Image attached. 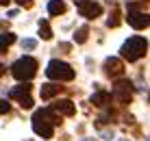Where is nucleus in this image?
Instances as JSON below:
<instances>
[{"mask_svg": "<svg viewBox=\"0 0 150 141\" xmlns=\"http://www.w3.org/2000/svg\"><path fill=\"white\" fill-rule=\"evenodd\" d=\"M61 124V117L57 115L52 109H37L33 115V130L44 139H50L54 133V126Z\"/></svg>", "mask_w": 150, "mask_h": 141, "instance_id": "obj_1", "label": "nucleus"}, {"mask_svg": "<svg viewBox=\"0 0 150 141\" xmlns=\"http://www.w3.org/2000/svg\"><path fill=\"white\" fill-rule=\"evenodd\" d=\"M146 52H148V41L144 37H131V39L124 41L122 48H120V54L126 61H137V59H142Z\"/></svg>", "mask_w": 150, "mask_h": 141, "instance_id": "obj_2", "label": "nucleus"}, {"mask_svg": "<svg viewBox=\"0 0 150 141\" xmlns=\"http://www.w3.org/2000/svg\"><path fill=\"white\" fill-rule=\"evenodd\" d=\"M11 74H13L15 80H22V82L30 80V78L37 74V61L33 56H22V59H18L11 65Z\"/></svg>", "mask_w": 150, "mask_h": 141, "instance_id": "obj_3", "label": "nucleus"}, {"mask_svg": "<svg viewBox=\"0 0 150 141\" xmlns=\"http://www.w3.org/2000/svg\"><path fill=\"white\" fill-rule=\"evenodd\" d=\"M46 76L50 80H72L74 78V70L65 63V61H50L48 67H46Z\"/></svg>", "mask_w": 150, "mask_h": 141, "instance_id": "obj_4", "label": "nucleus"}, {"mask_svg": "<svg viewBox=\"0 0 150 141\" xmlns=\"http://www.w3.org/2000/svg\"><path fill=\"white\" fill-rule=\"evenodd\" d=\"M133 91H135V87H133L131 80H115V85H113V98H115L120 104H131L133 100Z\"/></svg>", "mask_w": 150, "mask_h": 141, "instance_id": "obj_5", "label": "nucleus"}, {"mask_svg": "<svg viewBox=\"0 0 150 141\" xmlns=\"http://www.w3.org/2000/svg\"><path fill=\"white\" fill-rule=\"evenodd\" d=\"M9 96L13 98V100H18L20 102V106H24V109H30L33 106V98H30V85H18V87H13L11 91H9Z\"/></svg>", "mask_w": 150, "mask_h": 141, "instance_id": "obj_6", "label": "nucleus"}, {"mask_svg": "<svg viewBox=\"0 0 150 141\" xmlns=\"http://www.w3.org/2000/svg\"><path fill=\"white\" fill-rule=\"evenodd\" d=\"M128 24L133 28H148L150 26V15L148 13H142V11H128Z\"/></svg>", "mask_w": 150, "mask_h": 141, "instance_id": "obj_7", "label": "nucleus"}, {"mask_svg": "<svg viewBox=\"0 0 150 141\" xmlns=\"http://www.w3.org/2000/svg\"><path fill=\"white\" fill-rule=\"evenodd\" d=\"M79 13H81V18H89V20H94V18H98V15L102 13V4H98V2H94V0H89L87 4L79 7Z\"/></svg>", "mask_w": 150, "mask_h": 141, "instance_id": "obj_8", "label": "nucleus"}, {"mask_svg": "<svg viewBox=\"0 0 150 141\" xmlns=\"http://www.w3.org/2000/svg\"><path fill=\"white\" fill-rule=\"evenodd\" d=\"M105 72L107 76H120L124 72V63L120 61V56H109L105 61Z\"/></svg>", "mask_w": 150, "mask_h": 141, "instance_id": "obj_9", "label": "nucleus"}, {"mask_svg": "<svg viewBox=\"0 0 150 141\" xmlns=\"http://www.w3.org/2000/svg\"><path fill=\"white\" fill-rule=\"evenodd\" d=\"M50 109H52V111H54L59 117L74 115V102H72V100H59V102H54Z\"/></svg>", "mask_w": 150, "mask_h": 141, "instance_id": "obj_10", "label": "nucleus"}, {"mask_svg": "<svg viewBox=\"0 0 150 141\" xmlns=\"http://www.w3.org/2000/svg\"><path fill=\"white\" fill-rule=\"evenodd\" d=\"M59 91H61L59 85H54V82H46V85H41V100H50V98H54Z\"/></svg>", "mask_w": 150, "mask_h": 141, "instance_id": "obj_11", "label": "nucleus"}, {"mask_svg": "<svg viewBox=\"0 0 150 141\" xmlns=\"http://www.w3.org/2000/svg\"><path fill=\"white\" fill-rule=\"evenodd\" d=\"M94 106H100V109H107L109 106V93H105V91H96L94 96H91V100H89Z\"/></svg>", "mask_w": 150, "mask_h": 141, "instance_id": "obj_12", "label": "nucleus"}, {"mask_svg": "<svg viewBox=\"0 0 150 141\" xmlns=\"http://www.w3.org/2000/svg\"><path fill=\"white\" fill-rule=\"evenodd\" d=\"M48 13L50 15L65 13V2H63V0H50V2H48Z\"/></svg>", "mask_w": 150, "mask_h": 141, "instance_id": "obj_13", "label": "nucleus"}, {"mask_svg": "<svg viewBox=\"0 0 150 141\" xmlns=\"http://www.w3.org/2000/svg\"><path fill=\"white\" fill-rule=\"evenodd\" d=\"M13 41H15V35L13 33H2V35H0V54H4L7 48L13 44Z\"/></svg>", "mask_w": 150, "mask_h": 141, "instance_id": "obj_14", "label": "nucleus"}, {"mask_svg": "<svg viewBox=\"0 0 150 141\" xmlns=\"http://www.w3.org/2000/svg\"><path fill=\"white\" fill-rule=\"evenodd\" d=\"M39 37L41 39H50V37H52V28H50V24H48L46 18L39 20Z\"/></svg>", "mask_w": 150, "mask_h": 141, "instance_id": "obj_15", "label": "nucleus"}, {"mask_svg": "<svg viewBox=\"0 0 150 141\" xmlns=\"http://www.w3.org/2000/svg\"><path fill=\"white\" fill-rule=\"evenodd\" d=\"M120 20H122L120 9H113V11H111V15H109V20H107V26H109V28H115V26L120 24Z\"/></svg>", "mask_w": 150, "mask_h": 141, "instance_id": "obj_16", "label": "nucleus"}, {"mask_svg": "<svg viewBox=\"0 0 150 141\" xmlns=\"http://www.w3.org/2000/svg\"><path fill=\"white\" fill-rule=\"evenodd\" d=\"M87 35H89V28H87V26H81V28L76 30V35H74V41L76 44H83V41L87 39Z\"/></svg>", "mask_w": 150, "mask_h": 141, "instance_id": "obj_17", "label": "nucleus"}, {"mask_svg": "<svg viewBox=\"0 0 150 141\" xmlns=\"http://www.w3.org/2000/svg\"><path fill=\"white\" fill-rule=\"evenodd\" d=\"M22 48L24 50H35L37 48V41L35 39H22Z\"/></svg>", "mask_w": 150, "mask_h": 141, "instance_id": "obj_18", "label": "nucleus"}, {"mask_svg": "<svg viewBox=\"0 0 150 141\" xmlns=\"http://www.w3.org/2000/svg\"><path fill=\"white\" fill-rule=\"evenodd\" d=\"M11 111V104H9L7 100H0V115H4V113Z\"/></svg>", "mask_w": 150, "mask_h": 141, "instance_id": "obj_19", "label": "nucleus"}, {"mask_svg": "<svg viewBox=\"0 0 150 141\" xmlns=\"http://www.w3.org/2000/svg\"><path fill=\"white\" fill-rule=\"evenodd\" d=\"M59 48H61V50H65V52H70V50H72V44H68V41H61Z\"/></svg>", "mask_w": 150, "mask_h": 141, "instance_id": "obj_20", "label": "nucleus"}, {"mask_svg": "<svg viewBox=\"0 0 150 141\" xmlns=\"http://www.w3.org/2000/svg\"><path fill=\"white\" fill-rule=\"evenodd\" d=\"M7 15H9V18H11V20H15V18H18V15H20V9L15 7V9H11V11H9Z\"/></svg>", "mask_w": 150, "mask_h": 141, "instance_id": "obj_21", "label": "nucleus"}, {"mask_svg": "<svg viewBox=\"0 0 150 141\" xmlns=\"http://www.w3.org/2000/svg\"><path fill=\"white\" fill-rule=\"evenodd\" d=\"M102 139H105V141L113 139V130H105V133H102Z\"/></svg>", "mask_w": 150, "mask_h": 141, "instance_id": "obj_22", "label": "nucleus"}, {"mask_svg": "<svg viewBox=\"0 0 150 141\" xmlns=\"http://www.w3.org/2000/svg\"><path fill=\"white\" fill-rule=\"evenodd\" d=\"M15 2H18L20 7H30V4H33V0H15Z\"/></svg>", "mask_w": 150, "mask_h": 141, "instance_id": "obj_23", "label": "nucleus"}, {"mask_svg": "<svg viewBox=\"0 0 150 141\" xmlns=\"http://www.w3.org/2000/svg\"><path fill=\"white\" fill-rule=\"evenodd\" d=\"M74 2L79 4V7H83V4H87V2H89V0H74Z\"/></svg>", "mask_w": 150, "mask_h": 141, "instance_id": "obj_24", "label": "nucleus"}, {"mask_svg": "<svg viewBox=\"0 0 150 141\" xmlns=\"http://www.w3.org/2000/svg\"><path fill=\"white\" fill-rule=\"evenodd\" d=\"M9 2V0H0V4H2V7H4V4H7Z\"/></svg>", "mask_w": 150, "mask_h": 141, "instance_id": "obj_25", "label": "nucleus"}, {"mask_svg": "<svg viewBox=\"0 0 150 141\" xmlns=\"http://www.w3.org/2000/svg\"><path fill=\"white\" fill-rule=\"evenodd\" d=\"M2 70H4V67H2V63H0V76H2Z\"/></svg>", "mask_w": 150, "mask_h": 141, "instance_id": "obj_26", "label": "nucleus"}, {"mask_svg": "<svg viewBox=\"0 0 150 141\" xmlns=\"http://www.w3.org/2000/svg\"><path fill=\"white\" fill-rule=\"evenodd\" d=\"M117 141H128V139H117Z\"/></svg>", "mask_w": 150, "mask_h": 141, "instance_id": "obj_27", "label": "nucleus"}, {"mask_svg": "<svg viewBox=\"0 0 150 141\" xmlns=\"http://www.w3.org/2000/svg\"><path fill=\"white\" fill-rule=\"evenodd\" d=\"M107 2H113V0H107Z\"/></svg>", "mask_w": 150, "mask_h": 141, "instance_id": "obj_28", "label": "nucleus"}, {"mask_svg": "<svg viewBox=\"0 0 150 141\" xmlns=\"http://www.w3.org/2000/svg\"><path fill=\"white\" fill-rule=\"evenodd\" d=\"M83 141H87V139H83Z\"/></svg>", "mask_w": 150, "mask_h": 141, "instance_id": "obj_29", "label": "nucleus"}, {"mask_svg": "<svg viewBox=\"0 0 150 141\" xmlns=\"http://www.w3.org/2000/svg\"><path fill=\"white\" fill-rule=\"evenodd\" d=\"M148 141H150V137H148Z\"/></svg>", "mask_w": 150, "mask_h": 141, "instance_id": "obj_30", "label": "nucleus"}]
</instances>
